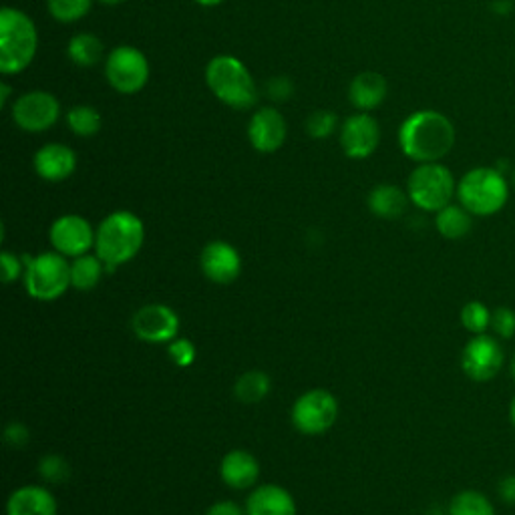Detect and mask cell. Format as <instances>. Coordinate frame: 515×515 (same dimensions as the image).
Returning <instances> with one entry per match:
<instances>
[{
	"label": "cell",
	"instance_id": "6da1fadb",
	"mask_svg": "<svg viewBox=\"0 0 515 515\" xmlns=\"http://www.w3.org/2000/svg\"><path fill=\"white\" fill-rule=\"evenodd\" d=\"M455 125L435 109L411 113L399 127L401 151L417 163L441 161L455 145Z\"/></svg>",
	"mask_w": 515,
	"mask_h": 515
},
{
	"label": "cell",
	"instance_id": "7a4b0ae2",
	"mask_svg": "<svg viewBox=\"0 0 515 515\" xmlns=\"http://www.w3.org/2000/svg\"><path fill=\"white\" fill-rule=\"evenodd\" d=\"M145 244V226L139 216L127 210H117L103 218L97 226L95 254L107 270H115L131 262Z\"/></svg>",
	"mask_w": 515,
	"mask_h": 515
},
{
	"label": "cell",
	"instance_id": "3957f363",
	"mask_svg": "<svg viewBox=\"0 0 515 515\" xmlns=\"http://www.w3.org/2000/svg\"><path fill=\"white\" fill-rule=\"evenodd\" d=\"M37 47V27L23 11L11 7L0 11V73H23L33 63Z\"/></svg>",
	"mask_w": 515,
	"mask_h": 515
},
{
	"label": "cell",
	"instance_id": "277c9868",
	"mask_svg": "<svg viewBox=\"0 0 515 515\" xmlns=\"http://www.w3.org/2000/svg\"><path fill=\"white\" fill-rule=\"evenodd\" d=\"M459 204L475 218L499 214L509 200V184L497 167H473L457 184Z\"/></svg>",
	"mask_w": 515,
	"mask_h": 515
},
{
	"label": "cell",
	"instance_id": "5b68a950",
	"mask_svg": "<svg viewBox=\"0 0 515 515\" xmlns=\"http://www.w3.org/2000/svg\"><path fill=\"white\" fill-rule=\"evenodd\" d=\"M206 83L210 91L232 109L244 111L258 103V87L252 73L232 55H218L208 63Z\"/></svg>",
	"mask_w": 515,
	"mask_h": 515
},
{
	"label": "cell",
	"instance_id": "8992f818",
	"mask_svg": "<svg viewBox=\"0 0 515 515\" xmlns=\"http://www.w3.org/2000/svg\"><path fill=\"white\" fill-rule=\"evenodd\" d=\"M407 194L413 206L437 214L457 196V182L447 165L439 161L419 163L409 176Z\"/></svg>",
	"mask_w": 515,
	"mask_h": 515
},
{
	"label": "cell",
	"instance_id": "52a82bcc",
	"mask_svg": "<svg viewBox=\"0 0 515 515\" xmlns=\"http://www.w3.org/2000/svg\"><path fill=\"white\" fill-rule=\"evenodd\" d=\"M25 290L39 302L59 300L71 288V264L59 252H43L39 256L27 254V268L23 276Z\"/></svg>",
	"mask_w": 515,
	"mask_h": 515
},
{
	"label": "cell",
	"instance_id": "ba28073f",
	"mask_svg": "<svg viewBox=\"0 0 515 515\" xmlns=\"http://www.w3.org/2000/svg\"><path fill=\"white\" fill-rule=\"evenodd\" d=\"M290 417L296 431L316 437L334 427L338 419V401L326 389H310L294 401Z\"/></svg>",
	"mask_w": 515,
	"mask_h": 515
},
{
	"label": "cell",
	"instance_id": "9c48e42d",
	"mask_svg": "<svg viewBox=\"0 0 515 515\" xmlns=\"http://www.w3.org/2000/svg\"><path fill=\"white\" fill-rule=\"evenodd\" d=\"M105 77L117 93H139L149 81V61L139 49L121 45L109 53L105 61Z\"/></svg>",
	"mask_w": 515,
	"mask_h": 515
},
{
	"label": "cell",
	"instance_id": "30bf717a",
	"mask_svg": "<svg viewBox=\"0 0 515 515\" xmlns=\"http://www.w3.org/2000/svg\"><path fill=\"white\" fill-rule=\"evenodd\" d=\"M505 353L497 336L493 334H473V338L463 347L461 371L473 383H489L503 369Z\"/></svg>",
	"mask_w": 515,
	"mask_h": 515
},
{
	"label": "cell",
	"instance_id": "8fae6325",
	"mask_svg": "<svg viewBox=\"0 0 515 515\" xmlns=\"http://www.w3.org/2000/svg\"><path fill=\"white\" fill-rule=\"evenodd\" d=\"M180 316L167 304H145L131 318L133 334L149 345H169L178 338Z\"/></svg>",
	"mask_w": 515,
	"mask_h": 515
},
{
	"label": "cell",
	"instance_id": "7c38bea8",
	"mask_svg": "<svg viewBox=\"0 0 515 515\" xmlns=\"http://www.w3.org/2000/svg\"><path fill=\"white\" fill-rule=\"evenodd\" d=\"M61 117V103L49 91H29L13 105L15 123L27 133H43Z\"/></svg>",
	"mask_w": 515,
	"mask_h": 515
},
{
	"label": "cell",
	"instance_id": "4fadbf2b",
	"mask_svg": "<svg viewBox=\"0 0 515 515\" xmlns=\"http://www.w3.org/2000/svg\"><path fill=\"white\" fill-rule=\"evenodd\" d=\"M95 236L97 230H93L89 220L77 214L57 218L49 230L53 250L67 258H79L89 254V250H95Z\"/></svg>",
	"mask_w": 515,
	"mask_h": 515
},
{
	"label": "cell",
	"instance_id": "5bb4252c",
	"mask_svg": "<svg viewBox=\"0 0 515 515\" xmlns=\"http://www.w3.org/2000/svg\"><path fill=\"white\" fill-rule=\"evenodd\" d=\"M381 141V127L369 113H355L340 127L342 151L351 159L371 157Z\"/></svg>",
	"mask_w": 515,
	"mask_h": 515
},
{
	"label": "cell",
	"instance_id": "9a60e30c",
	"mask_svg": "<svg viewBox=\"0 0 515 515\" xmlns=\"http://www.w3.org/2000/svg\"><path fill=\"white\" fill-rule=\"evenodd\" d=\"M200 266L210 282L226 286L236 282L242 274V256L230 242L216 240L202 250Z\"/></svg>",
	"mask_w": 515,
	"mask_h": 515
},
{
	"label": "cell",
	"instance_id": "2e32d148",
	"mask_svg": "<svg viewBox=\"0 0 515 515\" xmlns=\"http://www.w3.org/2000/svg\"><path fill=\"white\" fill-rule=\"evenodd\" d=\"M288 135V125L282 113L274 107L258 109L248 123V139L260 153L278 151Z\"/></svg>",
	"mask_w": 515,
	"mask_h": 515
},
{
	"label": "cell",
	"instance_id": "e0dca14e",
	"mask_svg": "<svg viewBox=\"0 0 515 515\" xmlns=\"http://www.w3.org/2000/svg\"><path fill=\"white\" fill-rule=\"evenodd\" d=\"M33 165L41 180L59 184L69 180L75 174L77 155L71 147L63 143H47L35 153Z\"/></svg>",
	"mask_w": 515,
	"mask_h": 515
},
{
	"label": "cell",
	"instance_id": "ac0fdd59",
	"mask_svg": "<svg viewBox=\"0 0 515 515\" xmlns=\"http://www.w3.org/2000/svg\"><path fill=\"white\" fill-rule=\"evenodd\" d=\"M244 509L246 515H296V501L282 485L266 483L252 489Z\"/></svg>",
	"mask_w": 515,
	"mask_h": 515
},
{
	"label": "cell",
	"instance_id": "d6986e66",
	"mask_svg": "<svg viewBox=\"0 0 515 515\" xmlns=\"http://www.w3.org/2000/svg\"><path fill=\"white\" fill-rule=\"evenodd\" d=\"M220 477L232 489H252L260 477L258 459L244 449H234L220 463Z\"/></svg>",
	"mask_w": 515,
	"mask_h": 515
},
{
	"label": "cell",
	"instance_id": "ffe728a7",
	"mask_svg": "<svg viewBox=\"0 0 515 515\" xmlns=\"http://www.w3.org/2000/svg\"><path fill=\"white\" fill-rule=\"evenodd\" d=\"M57 499L43 485H23L7 501V515H57Z\"/></svg>",
	"mask_w": 515,
	"mask_h": 515
},
{
	"label": "cell",
	"instance_id": "44dd1931",
	"mask_svg": "<svg viewBox=\"0 0 515 515\" xmlns=\"http://www.w3.org/2000/svg\"><path fill=\"white\" fill-rule=\"evenodd\" d=\"M387 91H389L387 79L381 73L367 71L353 79L349 87V99L357 109L373 111L385 101Z\"/></svg>",
	"mask_w": 515,
	"mask_h": 515
},
{
	"label": "cell",
	"instance_id": "7402d4cb",
	"mask_svg": "<svg viewBox=\"0 0 515 515\" xmlns=\"http://www.w3.org/2000/svg\"><path fill=\"white\" fill-rule=\"evenodd\" d=\"M409 194L393 184H381L369 194V210L383 220H397L409 208Z\"/></svg>",
	"mask_w": 515,
	"mask_h": 515
},
{
	"label": "cell",
	"instance_id": "603a6c76",
	"mask_svg": "<svg viewBox=\"0 0 515 515\" xmlns=\"http://www.w3.org/2000/svg\"><path fill=\"white\" fill-rule=\"evenodd\" d=\"M473 218L461 204H449L435 214V228L445 240H463L473 228Z\"/></svg>",
	"mask_w": 515,
	"mask_h": 515
},
{
	"label": "cell",
	"instance_id": "cb8c5ba5",
	"mask_svg": "<svg viewBox=\"0 0 515 515\" xmlns=\"http://www.w3.org/2000/svg\"><path fill=\"white\" fill-rule=\"evenodd\" d=\"M107 272V266L97 254H85L79 258H73L71 262V288L89 292L99 286L103 274Z\"/></svg>",
	"mask_w": 515,
	"mask_h": 515
},
{
	"label": "cell",
	"instance_id": "d4e9b609",
	"mask_svg": "<svg viewBox=\"0 0 515 515\" xmlns=\"http://www.w3.org/2000/svg\"><path fill=\"white\" fill-rule=\"evenodd\" d=\"M272 389V381L264 371H248L242 377H238L234 385V395L240 403L256 405L262 403Z\"/></svg>",
	"mask_w": 515,
	"mask_h": 515
},
{
	"label": "cell",
	"instance_id": "484cf974",
	"mask_svg": "<svg viewBox=\"0 0 515 515\" xmlns=\"http://www.w3.org/2000/svg\"><path fill=\"white\" fill-rule=\"evenodd\" d=\"M67 53H69V59L77 67L89 69V67H95L101 61L103 43H101L99 37H95L91 33H79L69 41Z\"/></svg>",
	"mask_w": 515,
	"mask_h": 515
},
{
	"label": "cell",
	"instance_id": "4316f807",
	"mask_svg": "<svg viewBox=\"0 0 515 515\" xmlns=\"http://www.w3.org/2000/svg\"><path fill=\"white\" fill-rule=\"evenodd\" d=\"M449 515H495V507L485 493L465 489L451 499Z\"/></svg>",
	"mask_w": 515,
	"mask_h": 515
},
{
	"label": "cell",
	"instance_id": "83f0119b",
	"mask_svg": "<svg viewBox=\"0 0 515 515\" xmlns=\"http://www.w3.org/2000/svg\"><path fill=\"white\" fill-rule=\"evenodd\" d=\"M67 123L71 131L79 137H93L101 131V115L91 105H77L67 113Z\"/></svg>",
	"mask_w": 515,
	"mask_h": 515
},
{
	"label": "cell",
	"instance_id": "f1b7e54d",
	"mask_svg": "<svg viewBox=\"0 0 515 515\" xmlns=\"http://www.w3.org/2000/svg\"><path fill=\"white\" fill-rule=\"evenodd\" d=\"M91 5L93 0H47L51 17L65 25L77 23L83 17H87V13L91 11Z\"/></svg>",
	"mask_w": 515,
	"mask_h": 515
},
{
	"label": "cell",
	"instance_id": "f546056e",
	"mask_svg": "<svg viewBox=\"0 0 515 515\" xmlns=\"http://www.w3.org/2000/svg\"><path fill=\"white\" fill-rule=\"evenodd\" d=\"M491 314H493V312H491L483 302L471 300V302H467V304L461 308L459 318H461V324H463V328H465L467 332H471V334H483V332H487V330L491 328Z\"/></svg>",
	"mask_w": 515,
	"mask_h": 515
},
{
	"label": "cell",
	"instance_id": "4dcf8cb0",
	"mask_svg": "<svg viewBox=\"0 0 515 515\" xmlns=\"http://www.w3.org/2000/svg\"><path fill=\"white\" fill-rule=\"evenodd\" d=\"M39 475L51 485H61L71 477V467L61 455H45L39 461Z\"/></svg>",
	"mask_w": 515,
	"mask_h": 515
},
{
	"label": "cell",
	"instance_id": "1f68e13d",
	"mask_svg": "<svg viewBox=\"0 0 515 515\" xmlns=\"http://www.w3.org/2000/svg\"><path fill=\"white\" fill-rule=\"evenodd\" d=\"M336 125H338V117L328 109H318L310 113V117L306 119V131L314 139L330 137L336 131Z\"/></svg>",
	"mask_w": 515,
	"mask_h": 515
},
{
	"label": "cell",
	"instance_id": "d6a6232c",
	"mask_svg": "<svg viewBox=\"0 0 515 515\" xmlns=\"http://www.w3.org/2000/svg\"><path fill=\"white\" fill-rule=\"evenodd\" d=\"M167 357L171 359V363H174L176 367L188 369L196 363L198 351H196V345L190 338H180L178 336L167 345Z\"/></svg>",
	"mask_w": 515,
	"mask_h": 515
},
{
	"label": "cell",
	"instance_id": "836d02e7",
	"mask_svg": "<svg viewBox=\"0 0 515 515\" xmlns=\"http://www.w3.org/2000/svg\"><path fill=\"white\" fill-rule=\"evenodd\" d=\"M491 328L497 338H513L515 336V310L507 306H499L491 314Z\"/></svg>",
	"mask_w": 515,
	"mask_h": 515
},
{
	"label": "cell",
	"instance_id": "e575fe53",
	"mask_svg": "<svg viewBox=\"0 0 515 515\" xmlns=\"http://www.w3.org/2000/svg\"><path fill=\"white\" fill-rule=\"evenodd\" d=\"M0 268H3V282L5 284H13L21 276H25L27 254L25 256H17V254L5 250L3 256H0Z\"/></svg>",
	"mask_w": 515,
	"mask_h": 515
},
{
	"label": "cell",
	"instance_id": "d590c367",
	"mask_svg": "<svg viewBox=\"0 0 515 515\" xmlns=\"http://www.w3.org/2000/svg\"><path fill=\"white\" fill-rule=\"evenodd\" d=\"M29 437H31V433L23 423H9L5 429V441L13 449L25 447L29 443Z\"/></svg>",
	"mask_w": 515,
	"mask_h": 515
},
{
	"label": "cell",
	"instance_id": "8d00e7d4",
	"mask_svg": "<svg viewBox=\"0 0 515 515\" xmlns=\"http://www.w3.org/2000/svg\"><path fill=\"white\" fill-rule=\"evenodd\" d=\"M292 81L286 77H276L268 81V95L276 101H286L292 95Z\"/></svg>",
	"mask_w": 515,
	"mask_h": 515
},
{
	"label": "cell",
	"instance_id": "74e56055",
	"mask_svg": "<svg viewBox=\"0 0 515 515\" xmlns=\"http://www.w3.org/2000/svg\"><path fill=\"white\" fill-rule=\"evenodd\" d=\"M206 515H246V509H242L236 501L232 499H222V501H216Z\"/></svg>",
	"mask_w": 515,
	"mask_h": 515
},
{
	"label": "cell",
	"instance_id": "f35d334b",
	"mask_svg": "<svg viewBox=\"0 0 515 515\" xmlns=\"http://www.w3.org/2000/svg\"><path fill=\"white\" fill-rule=\"evenodd\" d=\"M497 495L503 503L515 505V475H505L497 485Z\"/></svg>",
	"mask_w": 515,
	"mask_h": 515
},
{
	"label": "cell",
	"instance_id": "ab89813d",
	"mask_svg": "<svg viewBox=\"0 0 515 515\" xmlns=\"http://www.w3.org/2000/svg\"><path fill=\"white\" fill-rule=\"evenodd\" d=\"M9 97H11V87L7 83H0V107L9 105Z\"/></svg>",
	"mask_w": 515,
	"mask_h": 515
},
{
	"label": "cell",
	"instance_id": "60d3db41",
	"mask_svg": "<svg viewBox=\"0 0 515 515\" xmlns=\"http://www.w3.org/2000/svg\"><path fill=\"white\" fill-rule=\"evenodd\" d=\"M194 3H198L202 7H218L224 3V0H194Z\"/></svg>",
	"mask_w": 515,
	"mask_h": 515
},
{
	"label": "cell",
	"instance_id": "b9f144b4",
	"mask_svg": "<svg viewBox=\"0 0 515 515\" xmlns=\"http://www.w3.org/2000/svg\"><path fill=\"white\" fill-rule=\"evenodd\" d=\"M509 421H511V425H513V429H515V397H513L511 403H509Z\"/></svg>",
	"mask_w": 515,
	"mask_h": 515
},
{
	"label": "cell",
	"instance_id": "7bdbcfd3",
	"mask_svg": "<svg viewBox=\"0 0 515 515\" xmlns=\"http://www.w3.org/2000/svg\"><path fill=\"white\" fill-rule=\"evenodd\" d=\"M101 5H107V7H117L121 3H125V0H99Z\"/></svg>",
	"mask_w": 515,
	"mask_h": 515
},
{
	"label": "cell",
	"instance_id": "ee69618b",
	"mask_svg": "<svg viewBox=\"0 0 515 515\" xmlns=\"http://www.w3.org/2000/svg\"><path fill=\"white\" fill-rule=\"evenodd\" d=\"M509 375H511V379L515 381V355H513L511 361H509Z\"/></svg>",
	"mask_w": 515,
	"mask_h": 515
},
{
	"label": "cell",
	"instance_id": "f6af8a7d",
	"mask_svg": "<svg viewBox=\"0 0 515 515\" xmlns=\"http://www.w3.org/2000/svg\"><path fill=\"white\" fill-rule=\"evenodd\" d=\"M511 184H513V188H515V169L511 171Z\"/></svg>",
	"mask_w": 515,
	"mask_h": 515
}]
</instances>
